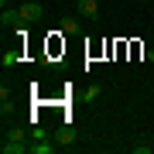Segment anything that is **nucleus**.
I'll return each mask as SVG.
<instances>
[{"label": "nucleus", "mask_w": 154, "mask_h": 154, "mask_svg": "<svg viewBox=\"0 0 154 154\" xmlns=\"http://www.w3.org/2000/svg\"><path fill=\"white\" fill-rule=\"evenodd\" d=\"M31 151H34V154H51L55 147H51V144H31Z\"/></svg>", "instance_id": "9"}, {"label": "nucleus", "mask_w": 154, "mask_h": 154, "mask_svg": "<svg viewBox=\"0 0 154 154\" xmlns=\"http://www.w3.org/2000/svg\"><path fill=\"white\" fill-rule=\"evenodd\" d=\"M4 137H7V140H24V130H21V127H11Z\"/></svg>", "instance_id": "7"}, {"label": "nucleus", "mask_w": 154, "mask_h": 154, "mask_svg": "<svg viewBox=\"0 0 154 154\" xmlns=\"http://www.w3.org/2000/svg\"><path fill=\"white\" fill-rule=\"evenodd\" d=\"M62 31L65 34H79V21L75 17H62Z\"/></svg>", "instance_id": "5"}, {"label": "nucleus", "mask_w": 154, "mask_h": 154, "mask_svg": "<svg viewBox=\"0 0 154 154\" xmlns=\"http://www.w3.org/2000/svg\"><path fill=\"white\" fill-rule=\"evenodd\" d=\"M0 24H4V28H7V24H21V14H17V11H4V14H0Z\"/></svg>", "instance_id": "6"}, {"label": "nucleus", "mask_w": 154, "mask_h": 154, "mask_svg": "<svg viewBox=\"0 0 154 154\" xmlns=\"http://www.w3.org/2000/svg\"><path fill=\"white\" fill-rule=\"evenodd\" d=\"M140 4H147V0H140Z\"/></svg>", "instance_id": "11"}, {"label": "nucleus", "mask_w": 154, "mask_h": 154, "mask_svg": "<svg viewBox=\"0 0 154 154\" xmlns=\"http://www.w3.org/2000/svg\"><path fill=\"white\" fill-rule=\"evenodd\" d=\"M0 147H4V154H24V151H31V144H24V140H7V137H4Z\"/></svg>", "instance_id": "2"}, {"label": "nucleus", "mask_w": 154, "mask_h": 154, "mask_svg": "<svg viewBox=\"0 0 154 154\" xmlns=\"http://www.w3.org/2000/svg\"><path fill=\"white\" fill-rule=\"evenodd\" d=\"M17 55H21V51H17V48H11V51H4V65H14V62H17Z\"/></svg>", "instance_id": "8"}, {"label": "nucleus", "mask_w": 154, "mask_h": 154, "mask_svg": "<svg viewBox=\"0 0 154 154\" xmlns=\"http://www.w3.org/2000/svg\"><path fill=\"white\" fill-rule=\"evenodd\" d=\"M147 58H151V62H154V48H151V51H147Z\"/></svg>", "instance_id": "10"}, {"label": "nucleus", "mask_w": 154, "mask_h": 154, "mask_svg": "<svg viewBox=\"0 0 154 154\" xmlns=\"http://www.w3.org/2000/svg\"><path fill=\"white\" fill-rule=\"evenodd\" d=\"M17 14H21V24H31V21H41L45 7H41V4H34V0H31V4H24V7H21Z\"/></svg>", "instance_id": "1"}, {"label": "nucleus", "mask_w": 154, "mask_h": 154, "mask_svg": "<svg viewBox=\"0 0 154 154\" xmlns=\"http://www.w3.org/2000/svg\"><path fill=\"white\" fill-rule=\"evenodd\" d=\"M75 7H79V14H82V17H89V21L99 14V4H96V0H79Z\"/></svg>", "instance_id": "3"}, {"label": "nucleus", "mask_w": 154, "mask_h": 154, "mask_svg": "<svg viewBox=\"0 0 154 154\" xmlns=\"http://www.w3.org/2000/svg\"><path fill=\"white\" fill-rule=\"evenodd\" d=\"M55 140L65 147V144H72V140H75V130H72V127H58V130H55Z\"/></svg>", "instance_id": "4"}]
</instances>
